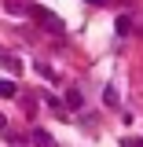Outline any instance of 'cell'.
Masks as SVG:
<instances>
[{"mask_svg":"<svg viewBox=\"0 0 143 147\" xmlns=\"http://www.w3.org/2000/svg\"><path fill=\"white\" fill-rule=\"evenodd\" d=\"M33 18L44 26V30H48V33H55V37L66 30V26H62V18H59V15H52V11H44V7H33Z\"/></svg>","mask_w":143,"mask_h":147,"instance_id":"6da1fadb","label":"cell"},{"mask_svg":"<svg viewBox=\"0 0 143 147\" xmlns=\"http://www.w3.org/2000/svg\"><path fill=\"white\" fill-rule=\"evenodd\" d=\"M33 144H37V147H55V144H52V136H48L44 129H33Z\"/></svg>","mask_w":143,"mask_h":147,"instance_id":"7a4b0ae2","label":"cell"},{"mask_svg":"<svg viewBox=\"0 0 143 147\" xmlns=\"http://www.w3.org/2000/svg\"><path fill=\"white\" fill-rule=\"evenodd\" d=\"M114 30H117V33H128V30H132V18H128V15H117Z\"/></svg>","mask_w":143,"mask_h":147,"instance_id":"3957f363","label":"cell"},{"mask_svg":"<svg viewBox=\"0 0 143 147\" xmlns=\"http://www.w3.org/2000/svg\"><path fill=\"white\" fill-rule=\"evenodd\" d=\"M0 66H4V70H11V74H15V70H18V59H15V55H0Z\"/></svg>","mask_w":143,"mask_h":147,"instance_id":"277c9868","label":"cell"},{"mask_svg":"<svg viewBox=\"0 0 143 147\" xmlns=\"http://www.w3.org/2000/svg\"><path fill=\"white\" fill-rule=\"evenodd\" d=\"M66 103L77 110V107H81V92H77V88H70V92H66Z\"/></svg>","mask_w":143,"mask_h":147,"instance_id":"5b68a950","label":"cell"},{"mask_svg":"<svg viewBox=\"0 0 143 147\" xmlns=\"http://www.w3.org/2000/svg\"><path fill=\"white\" fill-rule=\"evenodd\" d=\"M0 96H15V81H0Z\"/></svg>","mask_w":143,"mask_h":147,"instance_id":"8992f818","label":"cell"},{"mask_svg":"<svg viewBox=\"0 0 143 147\" xmlns=\"http://www.w3.org/2000/svg\"><path fill=\"white\" fill-rule=\"evenodd\" d=\"M103 99H107L110 107H117V92H114V88H107V92H103Z\"/></svg>","mask_w":143,"mask_h":147,"instance_id":"52a82bcc","label":"cell"},{"mask_svg":"<svg viewBox=\"0 0 143 147\" xmlns=\"http://www.w3.org/2000/svg\"><path fill=\"white\" fill-rule=\"evenodd\" d=\"M33 66H37V70H40V74H44V77H48V81H59V77H55V74L48 70V66H44V63H33Z\"/></svg>","mask_w":143,"mask_h":147,"instance_id":"ba28073f","label":"cell"},{"mask_svg":"<svg viewBox=\"0 0 143 147\" xmlns=\"http://www.w3.org/2000/svg\"><path fill=\"white\" fill-rule=\"evenodd\" d=\"M4 4H7V11H15V15L22 11V4H18V0H4Z\"/></svg>","mask_w":143,"mask_h":147,"instance_id":"9c48e42d","label":"cell"},{"mask_svg":"<svg viewBox=\"0 0 143 147\" xmlns=\"http://www.w3.org/2000/svg\"><path fill=\"white\" fill-rule=\"evenodd\" d=\"M88 4H103V0H88Z\"/></svg>","mask_w":143,"mask_h":147,"instance_id":"30bf717a","label":"cell"},{"mask_svg":"<svg viewBox=\"0 0 143 147\" xmlns=\"http://www.w3.org/2000/svg\"><path fill=\"white\" fill-rule=\"evenodd\" d=\"M0 129H4V118H0Z\"/></svg>","mask_w":143,"mask_h":147,"instance_id":"8fae6325","label":"cell"}]
</instances>
